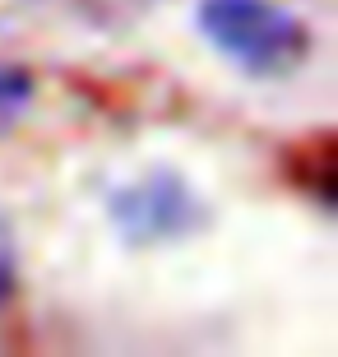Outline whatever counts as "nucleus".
I'll list each match as a JSON object with an SVG mask.
<instances>
[{
	"label": "nucleus",
	"mask_w": 338,
	"mask_h": 357,
	"mask_svg": "<svg viewBox=\"0 0 338 357\" xmlns=\"http://www.w3.org/2000/svg\"><path fill=\"white\" fill-rule=\"evenodd\" d=\"M14 274H19V260H14V232H10V223L0 218V306L14 297Z\"/></svg>",
	"instance_id": "20e7f679"
},
{
	"label": "nucleus",
	"mask_w": 338,
	"mask_h": 357,
	"mask_svg": "<svg viewBox=\"0 0 338 357\" xmlns=\"http://www.w3.org/2000/svg\"><path fill=\"white\" fill-rule=\"evenodd\" d=\"M28 102H33V75L19 61H5L0 56V135L24 121Z\"/></svg>",
	"instance_id": "7ed1b4c3"
},
{
	"label": "nucleus",
	"mask_w": 338,
	"mask_h": 357,
	"mask_svg": "<svg viewBox=\"0 0 338 357\" xmlns=\"http://www.w3.org/2000/svg\"><path fill=\"white\" fill-rule=\"evenodd\" d=\"M195 24L208 47L250 79H283L311 56L306 19L278 0H199Z\"/></svg>",
	"instance_id": "f257e3e1"
},
{
	"label": "nucleus",
	"mask_w": 338,
	"mask_h": 357,
	"mask_svg": "<svg viewBox=\"0 0 338 357\" xmlns=\"http://www.w3.org/2000/svg\"><path fill=\"white\" fill-rule=\"evenodd\" d=\"M112 223L125 246H167L199 232L208 223V209L185 176L158 167L125 181L112 195Z\"/></svg>",
	"instance_id": "f03ea898"
}]
</instances>
